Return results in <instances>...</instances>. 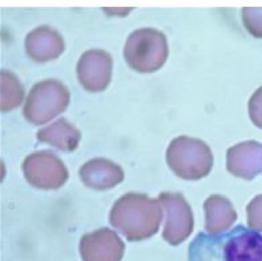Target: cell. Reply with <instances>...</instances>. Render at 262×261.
I'll return each instance as SVG.
<instances>
[{"label":"cell","instance_id":"1","mask_svg":"<svg viewBox=\"0 0 262 261\" xmlns=\"http://www.w3.org/2000/svg\"><path fill=\"white\" fill-rule=\"evenodd\" d=\"M188 261H262V233L238 225L219 233L200 232L189 245Z\"/></svg>","mask_w":262,"mask_h":261},{"label":"cell","instance_id":"2","mask_svg":"<svg viewBox=\"0 0 262 261\" xmlns=\"http://www.w3.org/2000/svg\"><path fill=\"white\" fill-rule=\"evenodd\" d=\"M163 216L158 199L128 193L118 199L110 212V222L129 241L148 239L158 232Z\"/></svg>","mask_w":262,"mask_h":261},{"label":"cell","instance_id":"3","mask_svg":"<svg viewBox=\"0 0 262 261\" xmlns=\"http://www.w3.org/2000/svg\"><path fill=\"white\" fill-rule=\"evenodd\" d=\"M167 163L178 177L185 180H200L211 172L213 153L207 143L188 136L175 138L169 143Z\"/></svg>","mask_w":262,"mask_h":261},{"label":"cell","instance_id":"4","mask_svg":"<svg viewBox=\"0 0 262 261\" xmlns=\"http://www.w3.org/2000/svg\"><path fill=\"white\" fill-rule=\"evenodd\" d=\"M124 56L133 70L142 73L154 72L168 59V40L158 29L139 28L126 39Z\"/></svg>","mask_w":262,"mask_h":261},{"label":"cell","instance_id":"5","mask_svg":"<svg viewBox=\"0 0 262 261\" xmlns=\"http://www.w3.org/2000/svg\"><path fill=\"white\" fill-rule=\"evenodd\" d=\"M71 94L65 84L53 79L36 83L28 94L23 114L34 125H43L63 113Z\"/></svg>","mask_w":262,"mask_h":261},{"label":"cell","instance_id":"6","mask_svg":"<svg viewBox=\"0 0 262 261\" xmlns=\"http://www.w3.org/2000/svg\"><path fill=\"white\" fill-rule=\"evenodd\" d=\"M22 168L28 183L40 189H57L65 185L69 178L64 162L49 151L28 155L23 162Z\"/></svg>","mask_w":262,"mask_h":261},{"label":"cell","instance_id":"7","mask_svg":"<svg viewBox=\"0 0 262 261\" xmlns=\"http://www.w3.org/2000/svg\"><path fill=\"white\" fill-rule=\"evenodd\" d=\"M159 201L166 212V222L162 237L171 245L186 241L194 229L191 207L178 193H161Z\"/></svg>","mask_w":262,"mask_h":261},{"label":"cell","instance_id":"8","mask_svg":"<svg viewBox=\"0 0 262 261\" xmlns=\"http://www.w3.org/2000/svg\"><path fill=\"white\" fill-rule=\"evenodd\" d=\"M112 69L113 59L108 52L88 50L78 61L77 75L84 89L90 92H100L110 84Z\"/></svg>","mask_w":262,"mask_h":261},{"label":"cell","instance_id":"9","mask_svg":"<svg viewBox=\"0 0 262 261\" xmlns=\"http://www.w3.org/2000/svg\"><path fill=\"white\" fill-rule=\"evenodd\" d=\"M125 248L119 236L108 228L85 234L80 242L83 261H121Z\"/></svg>","mask_w":262,"mask_h":261},{"label":"cell","instance_id":"10","mask_svg":"<svg viewBox=\"0 0 262 261\" xmlns=\"http://www.w3.org/2000/svg\"><path fill=\"white\" fill-rule=\"evenodd\" d=\"M229 173L245 180H252L262 173V144L255 141L241 142L227 153Z\"/></svg>","mask_w":262,"mask_h":261},{"label":"cell","instance_id":"11","mask_svg":"<svg viewBox=\"0 0 262 261\" xmlns=\"http://www.w3.org/2000/svg\"><path fill=\"white\" fill-rule=\"evenodd\" d=\"M25 46L29 57L43 63L57 58L65 50V41L55 28L40 26L28 33Z\"/></svg>","mask_w":262,"mask_h":261},{"label":"cell","instance_id":"12","mask_svg":"<svg viewBox=\"0 0 262 261\" xmlns=\"http://www.w3.org/2000/svg\"><path fill=\"white\" fill-rule=\"evenodd\" d=\"M79 173L88 187L100 191L115 187L125 177L120 166L103 158H93L83 164Z\"/></svg>","mask_w":262,"mask_h":261},{"label":"cell","instance_id":"13","mask_svg":"<svg viewBox=\"0 0 262 261\" xmlns=\"http://www.w3.org/2000/svg\"><path fill=\"white\" fill-rule=\"evenodd\" d=\"M203 207L206 215L205 229L209 233H219L227 230L237 219L233 205L225 197H209Z\"/></svg>","mask_w":262,"mask_h":261},{"label":"cell","instance_id":"14","mask_svg":"<svg viewBox=\"0 0 262 261\" xmlns=\"http://www.w3.org/2000/svg\"><path fill=\"white\" fill-rule=\"evenodd\" d=\"M81 131L69 123L65 118L55 121L52 125L41 128L37 138L41 142L58 148L65 152H72L81 141Z\"/></svg>","mask_w":262,"mask_h":261},{"label":"cell","instance_id":"15","mask_svg":"<svg viewBox=\"0 0 262 261\" xmlns=\"http://www.w3.org/2000/svg\"><path fill=\"white\" fill-rule=\"evenodd\" d=\"M1 76V112H10L18 108L23 102L25 91L22 83L16 75L9 71L2 70Z\"/></svg>","mask_w":262,"mask_h":261},{"label":"cell","instance_id":"16","mask_svg":"<svg viewBox=\"0 0 262 261\" xmlns=\"http://www.w3.org/2000/svg\"><path fill=\"white\" fill-rule=\"evenodd\" d=\"M242 21L253 37L262 38V8H244Z\"/></svg>","mask_w":262,"mask_h":261},{"label":"cell","instance_id":"17","mask_svg":"<svg viewBox=\"0 0 262 261\" xmlns=\"http://www.w3.org/2000/svg\"><path fill=\"white\" fill-rule=\"evenodd\" d=\"M247 222L250 229L262 231V195L254 198L246 206Z\"/></svg>","mask_w":262,"mask_h":261},{"label":"cell","instance_id":"18","mask_svg":"<svg viewBox=\"0 0 262 261\" xmlns=\"http://www.w3.org/2000/svg\"><path fill=\"white\" fill-rule=\"evenodd\" d=\"M248 112L253 124L262 129V86L249 99Z\"/></svg>","mask_w":262,"mask_h":261}]
</instances>
